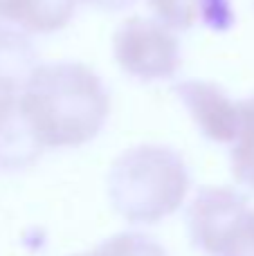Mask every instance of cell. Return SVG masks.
Returning <instances> with one entry per match:
<instances>
[{"instance_id":"cell-4","label":"cell","mask_w":254,"mask_h":256,"mask_svg":"<svg viewBox=\"0 0 254 256\" xmlns=\"http://www.w3.org/2000/svg\"><path fill=\"white\" fill-rule=\"evenodd\" d=\"M112 56L122 72L138 81H166L182 66L180 38L158 18L128 16L112 34Z\"/></svg>"},{"instance_id":"cell-2","label":"cell","mask_w":254,"mask_h":256,"mask_svg":"<svg viewBox=\"0 0 254 256\" xmlns=\"http://www.w3.org/2000/svg\"><path fill=\"white\" fill-rule=\"evenodd\" d=\"M192 186L187 162L164 144H138L117 155L108 171V198L133 225H156L180 209Z\"/></svg>"},{"instance_id":"cell-6","label":"cell","mask_w":254,"mask_h":256,"mask_svg":"<svg viewBox=\"0 0 254 256\" xmlns=\"http://www.w3.org/2000/svg\"><path fill=\"white\" fill-rule=\"evenodd\" d=\"M43 150L45 146L20 106V94H0V173L34 166Z\"/></svg>"},{"instance_id":"cell-5","label":"cell","mask_w":254,"mask_h":256,"mask_svg":"<svg viewBox=\"0 0 254 256\" xmlns=\"http://www.w3.org/2000/svg\"><path fill=\"white\" fill-rule=\"evenodd\" d=\"M174 94L205 140L228 146L236 142L243 124V99H232L223 86L207 79L178 81Z\"/></svg>"},{"instance_id":"cell-7","label":"cell","mask_w":254,"mask_h":256,"mask_svg":"<svg viewBox=\"0 0 254 256\" xmlns=\"http://www.w3.org/2000/svg\"><path fill=\"white\" fill-rule=\"evenodd\" d=\"M76 0H0V22L27 34H54L70 25Z\"/></svg>"},{"instance_id":"cell-3","label":"cell","mask_w":254,"mask_h":256,"mask_svg":"<svg viewBox=\"0 0 254 256\" xmlns=\"http://www.w3.org/2000/svg\"><path fill=\"white\" fill-rule=\"evenodd\" d=\"M192 245L207 256H254V209L228 186H200L187 209Z\"/></svg>"},{"instance_id":"cell-11","label":"cell","mask_w":254,"mask_h":256,"mask_svg":"<svg viewBox=\"0 0 254 256\" xmlns=\"http://www.w3.org/2000/svg\"><path fill=\"white\" fill-rule=\"evenodd\" d=\"M230 168H232V176L236 178V182L254 189V150L248 158H243L241 162L230 164Z\"/></svg>"},{"instance_id":"cell-1","label":"cell","mask_w":254,"mask_h":256,"mask_svg":"<svg viewBox=\"0 0 254 256\" xmlns=\"http://www.w3.org/2000/svg\"><path fill=\"white\" fill-rule=\"evenodd\" d=\"M20 106L45 148H79L104 130L110 94L81 61L40 63L20 90Z\"/></svg>"},{"instance_id":"cell-13","label":"cell","mask_w":254,"mask_h":256,"mask_svg":"<svg viewBox=\"0 0 254 256\" xmlns=\"http://www.w3.org/2000/svg\"><path fill=\"white\" fill-rule=\"evenodd\" d=\"M74 256H92V252H86V254H74Z\"/></svg>"},{"instance_id":"cell-10","label":"cell","mask_w":254,"mask_h":256,"mask_svg":"<svg viewBox=\"0 0 254 256\" xmlns=\"http://www.w3.org/2000/svg\"><path fill=\"white\" fill-rule=\"evenodd\" d=\"M148 7L174 32H187L200 22L202 0H148Z\"/></svg>"},{"instance_id":"cell-9","label":"cell","mask_w":254,"mask_h":256,"mask_svg":"<svg viewBox=\"0 0 254 256\" xmlns=\"http://www.w3.org/2000/svg\"><path fill=\"white\" fill-rule=\"evenodd\" d=\"M92 256H169L156 238L138 232H122L92 250Z\"/></svg>"},{"instance_id":"cell-12","label":"cell","mask_w":254,"mask_h":256,"mask_svg":"<svg viewBox=\"0 0 254 256\" xmlns=\"http://www.w3.org/2000/svg\"><path fill=\"white\" fill-rule=\"evenodd\" d=\"M76 2L88 4V7L99 9V12L117 14V12H126V9H130L138 0H76Z\"/></svg>"},{"instance_id":"cell-8","label":"cell","mask_w":254,"mask_h":256,"mask_svg":"<svg viewBox=\"0 0 254 256\" xmlns=\"http://www.w3.org/2000/svg\"><path fill=\"white\" fill-rule=\"evenodd\" d=\"M38 66V52L27 32L0 22V94H20Z\"/></svg>"}]
</instances>
